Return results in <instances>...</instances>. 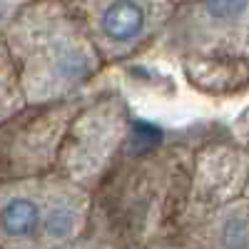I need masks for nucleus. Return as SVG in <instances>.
Masks as SVG:
<instances>
[{
    "mask_svg": "<svg viewBox=\"0 0 249 249\" xmlns=\"http://www.w3.org/2000/svg\"><path fill=\"white\" fill-rule=\"evenodd\" d=\"M199 140L157 137L135 144L90 192V232L95 249H142L177 234Z\"/></svg>",
    "mask_w": 249,
    "mask_h": 249,
    "instance_id": "nucleus-1",
    "label": "nucleus"
},
{
    "mask_svg": "<svg viewBox=\"0 0 249 249\" xmlns=\"http://www.w3.org/2000/svg\"><path fill=\"white\" fill-rule=\"evenodd\" d=\"M28 107L82 97L105 70L75 3L25 0L0 28Z\"/></svg>",
    "mask_w": 249,
    "mask_h": 249,
    "instance_id": "nucleus-2",
    "label": "nucleus"
},
{
    "mask_svg": "<svg viewBox=\"0 0 249 249\" xmlns=\"http://www.w3.org/2000/svg\"><path fill=\"white\" fill-rule=\"evenodd\" d=\"M92 197L57 172L0 182V249H65L88 242Z\"/></svg>",
    "mask_w": 249,
    "mask_h": 249,
    "instance_id": "nucleus-3",
    "label": "nucleus"
},
{
    "mask_svg": "<svg viewBox=\"0 0 249 249\" xmlns=\"http://www.w3.org/2000/svg\"><path fill=\"white\" fill-rule=\"evenodd\" d=\"M135 132L132 110L120 92L82 97L62 137L55 172L92 192L122 157Z\"/></svg>",
    "mask_w": 249,
    "mask_h": 249,
    "instance_id": "nucleus-4",
    "label": "nucleus"
},
{
    "mask_svg": "<svg viewBox=\"0 0 249 249\" xmlns=\"http://www.w3.org/2000/svg\"><path fill=\"white\" fill-rule=\"evenodd\" d=\"M157 45L175 60L207 57L249 65V0H187L177 5Z\"/></svg>",
    "mask_w": 249,
    "mask_h": 249,
    "instance_id": "nucleus-5",
    "label": "nucleus"
},
{
    "mask_svg": "<svg viewBox=\"0 0 249 249\" xmlns=\"http://www.w3.org/2000/svg\"><path fill=\"white\" fill-rule=\"evenodd\" d=\"M72 3L105 68L130 62L157 45L177 10L172 0H72Z\"/></svg>",
    "mask_w": 249,
    "mask_h": 249,
    "instance_id": "nucleus-6",
    "label": "nucleus"
},
{
    "mask_svg": "<svg viewBox=\"0 0 249 249\" xmlns=\"http://www.w3.org/2000/svg\"><path fill=\"white\" fill-rule=\"evenodd\" d=\"M82 97L28 107L0 127V182L33 179L55 172L57 152Z\"/></svg>",
    "mask_w": 249,
    "mask_h": 249,
    "instance_id": "nucleus-7",
    "label": "nucleus"
},
{
    "mask_svg": "<svg viewBox=\"0 0 249 249\" xmlns=\"http://www.w3.org/2000/svg\"><path fill=\"white\" fill-rule=\"evenodd\" d=\"M249 192V147L227 135L199 137L192 160V177L177 234L195 227L210 212L247 197Z\"/></svg>",
    "mask_w": 249,
    "mask_h": 249,
    "instance_id": "nucleus-8",
    "label": "nucleus"
},
{
    "mask_svg": "<svg viewBox=\"0 0 249 249\" xmlns=\"http://www.w3.org/2000/svg\"><path fill=\"white\" fill-rule=\"evenodd\" d=\"M177 237L192 249H249V197L210 212Z\"/></svg>",
    "mask_w": 249,
    "mask_h": 249,
    "instance_id": "nucleus-9",
    "label": "nucleus"
},
{
    "mask_svg": "<svg viewBox=\"0 0 249 249\" xmlns=\"http://www.w3.org/2000/svg\"><path fill=\"white\" fill-rule=\"evenodd\" d=\"M190 88L207 97H234L249 90V65L232 60L184 57L177 60Z\"/></svg>",
    "mask_w": 249,
    "mask_h": 249,
    "instance_id": "nucleus-10",
    "label": "nucleus"
},
{
    "mask_svg": "<svg viewBox=\"0 0 249 249\" xmlns=\"http://www.w3.org/2000/svg\"><path fill=\"white\" fill-rule=\"evenodd\" d=\"M23 110H28V102L23 88H20V77L10 57V50L5 45V37L0 33V127L13 117H18Z\"/></svg>",
    "mask_w": 249,
    "mask_h": 249,
    "instance_id": "nucleus-11",
    "label": "nucleus"
},
{
    "mask_svg": "<svg viewBox=\"0 0 249 249\" xmlns=\"http://www.w3.org/2000/svg\"><path fill=\"white\" fill-rule=\"evenodd\" d=\"M142 249H192L190 244H187L182 237L172 234V237H162V239H155L152 244L142 247Z\"/></svg>",
    "mask_w": 249,
    "mask_h": 249,
    "instance_id": "nucleus-12",
    "label": "nucleus"
},
{
    "mask_svg": "<svg viewBox=\"0 0 249 249\" xmlns=\"http://www.w3.org/2000/svg\"><path fill=\"white\" fill-rule=\"evenodd\" d=\"M65 249H95L90 242H80V244H72V247H65Z\"/></svg>",
    "mask_w": 249,
    "mask_h": 249,
    "instance_id": "nucleus-13",
    "label": "nucleus"
},
{
    "mask_svg": "<svg viewBox=\"0 0 249 249\" xmlns=\"http://www.w3.org/2000/svg\"><path fill=\"white\" fill-rule=\"evenodd\" d=\"M172 3H175V5H182V3H187V0H172Z\"/></svg>",
    "mask_w": 249,
    "mask_h": 249,
    "instance_id": "nucleus-14",
    "label": "nucleus"
},
{
    "mask_svg": "<svg viewBox=\"0 0 249 249\" xmlns=\"http://www.w3.org/2000/svg\"><path fill=\"white\" fill-rule=\"evenodd\" d=\"M244 144H247V147H249V140H247V142H244ZM247 197H249V192H247Z\"/></svg>",
    "mask_w": 249,
    "mask_h": 249,
    "instance_id": "nucleus-15",
    "label": "nucleus"
},
{
    "mask_svg": "<svg viewBox=\"0 0 249 249\" xmlns=\"http://www.w3.org/2000/svg\"><path fill=\"white\" fill-rule=\"evenodd\" d=\"M68 3H72V0H68Z\"/></svg>",
    "mask_w": 249,
    "mask_h": 249,
    "instance_id": "nucleus-16",
    "label": "nucleus"
}]
</instances>
